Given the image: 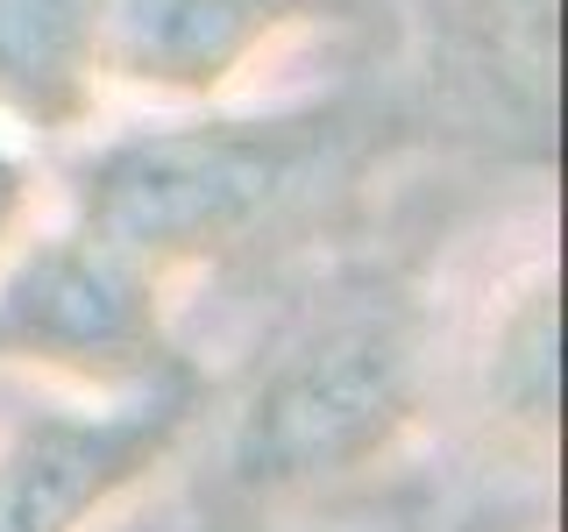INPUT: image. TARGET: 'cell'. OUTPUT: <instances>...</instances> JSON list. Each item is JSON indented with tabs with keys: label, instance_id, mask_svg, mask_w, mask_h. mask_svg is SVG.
Wrapping results in <instances>:
<instances>
[{
	"label": "cell",
	"instance_id": "obj_1",
	"mask_svg": "<svg viewBox=\"0 0 568 532\" xmlns=\"http://www.w3.org/2000/svg\"><path fill=\"white\" fill-rule=\"evenodd\" d=\"M320 129L306 114H200L129 129L71 171V221L164 277L248 242L306 185Z\"/></svg>",
	"mask_w": 568,
	"mask_h": 532
},
{
	"label": "cell",
	"instance_id": "obj_2",
	"mask_svg": "<svg viewBox=\"0 0 568 532\" xmlns=\"http://www.w3.org/2000/svg\"><path fill=\"white\" fill-rule=\"evenodd\" d=\"M426 355L398 313H363L292 341L227 433V483L256 504L313 497L384 469L419 426Z\"/></svg>",
	"mask_w": 568,
	"mask_h": 532
},
{
	"label": "cell",
	"instance_id": "obj_3",
	"mask_svg": "<svg viewBox=\"0 0 568 532\" xmlns=\"http://www.w3.org/2000/svg\"><path fill=\"white\" fill-rule=\"evenodd\" d=\"M0 369L93 398L178 377L171 277L79 221L22 235L0 256Z\"/></svg>",
	"mask_w": 568,
	"mask_h": 532
},
{
	"label": "cell",
	"instance_id": "obj_4",
	"mask_svg": "<svg viewBox=\"0 0 568 532\" xmlns=\"http://www.w3.org/2000/svg\"><path fill=\"white\" fill-rule=\"evenodd\" d=\"M192 390L164 377L100 405H50L0 433V532H93L171 461Z\"/></svg>",
	"mask_w": 568,
	"mask_h": 532
},
{
	"label": "cell",
	"instance_id": "obj_5",
	"mask_svg": "<svg viewBox=\"0 0 568 532\" xmlns=\"http://www.w3.org/2000/svg\"><path fill=\"white\" fill-rule=\"evenodd\" d=\"M306 22V0H106V85L150 100H221Z\"/></svg>",
	"mask_w": 568,
	"mask_h": 532
},
{
	"label": "cell",
	"instance_id": "obj_6",
	"mask_svg": "<svg viewBox=\"0 0 568 532\" xmlns=\"http://www.w3.org/2000/svg\"><path fill=\"white\" fill-rule=\"evenodd\" d=\"M106 100V0H0V129L64 142Z\"/></svg>",
	"mask_w": 568,
	"mask_h": 532
},
{
	"label": "cell",
	"instance_id": "obj_7",
	"mask_svg": "<svg viewBox=\"0 0 568 532\" xmlns=\"http://www.w3.org/2000/svg\"><path fill=\"white\" fill-rule=\"evenodd\" d=\"M484 405L505 433L547 448L561 419V284L532 270L484 341Z\"/></svg>",
	"mask_w": 568,
	"mask_h": 532
},
{
	"label": "cell",
	"instance_id": "obj_8",
	"mask_svg": "<svg viewBox=\"0 0 568 532\" xmlns=\"http://www.w3.org/2000/svg\"><path fill=\"white\" fill-rule=\"evenodd\" d=\"M29 213H36V171H29L22 150L0 142V256L29 235Z\"/></svg>",
	"mask_w": 568,
	"mask_h": 532
}]
</instances>
